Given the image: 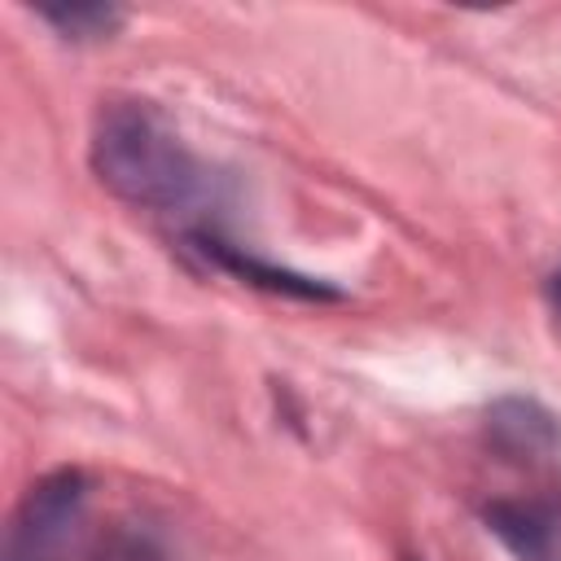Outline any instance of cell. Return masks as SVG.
Returning a JSON list of instances; mask_svg holds the SVG:
<instances>
[{"instance_id": "cell-1", "label": "cell", "mask_w": 561, "mask_h": 561, "mask_svg": "<svg viewBox=\"0 0 561 561\" xmlns=\"http://www.w3.org/2000/svg\"><path fill=\"white\" fill-rule=\"evenodd\" d=\"M88 162L114 197L145 210H184L206 188L202 162L171 127V118L149 101L101 105L88 140Z\"/></svg>"}, {"instance_id": "cell-2", "label": "cell", "mask_w": 561, "mask_h": 561, "mask_svg": "<svg viewBox=\"0 0 561 561\" xmlns=\"http://www.w3.org/2000/svg\"><path fill=\"white\" fill-rule=\"evenodd\" d=\"M88 508V478L79 469L44 473L9 517L4 561H61Z\"/></svg>"}, {"instance_id": "cell-3", "label": "cell", "mask_w": 561, "mask_h": 561, "mask_svg": "<svg viewBox=\"0 0 561 561\" xmlns=\"http://www.w3.org/2000/svg\"><path fill=\"white\" fill-rule=\"evenodd\" d=\"M188 250H197L210 267H219V272H232L237 280H245V285H259V289H267V294H285V298H307V302H320V298H342V289H333V285H324V280H311V276H302V272H289V267H276V263H263V259H254L250 250H241V245H232L224 232H215V228H188Z\"/></svg>"}, {"instance_id": "cell-4", "label": "cell", "mask_w": 561, "mask_h": 561, "mask_svg": "<svg viewBox=\"0 0 561 561\" xmlns=\"http://www.w3.org/2000/svg\"><path fill=\"white\" fill-rule=\"evenodd\" d=\"M486 434L508 460H557L561 456V421L526 394H504L486 408Z\"/></svg>"}, {"instance_id": "cell-5", "label": "cell", "mask_w": 561, "mask_h": 561, "mask_svg": "<svg viewBox=\"0 0 561 561\" xmlns=\"http://www.w3.org/2000/svg\"><path fill=\"white\" fill-rule=\"evenodd\" d=\"M482 522L517 561H561V504L495 500L482 508Z\"/></svg>"}, {"instance_id": "cell-6", "label": "cell", "mask_w": 561, "mask_h": 561, "mask_svg": "<svg viewBox=\"0 0 561 561\" xmlns=\"http://www.w3.org/2000/svg\"><path fill=\"white\" fill-rule=\"evenodd\" d=\"M35 18L48 22L61 39H75V44H96V39H110L127 13L118 4H101V0H57V4H35Z\"/></svg>"}, {"instance_id": "cell-7", "label": "cell", "mask_w": 561, "mask_h": 561, "mask_svg": "<svg viewBox=\"0 0 561 561\" xmlns=\"http://www.w3.org/2000/svg\"><path fill=\"white\" fill-rule=\"evenodd\" d=\"M101 561H162V552H158L140 530H127V535H114V539L101 548Z\"/></svg>"}, {"instance_id": "cell-8", "label": "cell", "mask_w": 561, "mask_h": 561, "mask_svg": "<svg viewBox=\"0 0 561 561\" xmlns=\"http://www.w3.org/2000/svg\"><path fill=\"white\" fill-rule=\"evenodd\" d=\"M543 298H548V311H552V320H557V329H561V267L548 276V285H543Z\"/></svg>"}, {"instance_id": "cell-9", "label": "cell", "mask_w": 561, "mask_h": 561, "mask_svg": "<svg viewBox=\"0 0 561 561\" xmlns=\"http://www.w3.org/2000/svg\"><path fill=\"white\" fill-rule=\"evenodd\" d=\"M408 561H412V557H408Z\"/></svg>"}]
</instances>
